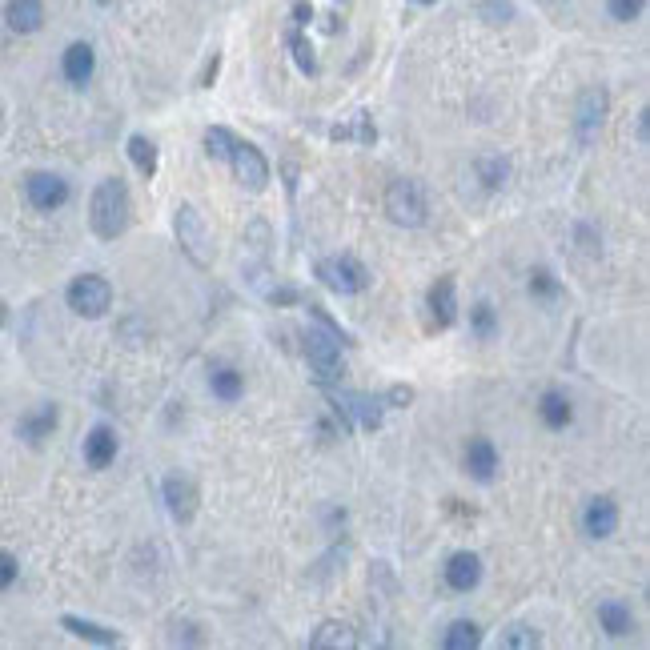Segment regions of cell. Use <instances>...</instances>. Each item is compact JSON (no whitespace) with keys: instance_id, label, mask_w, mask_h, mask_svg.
Masks as SVG:
<instances>
[{"instance_id":"31","label":"cell","mask_w":650,"mask_h":650,"mask_svg":"<svg viewBox=\"0 0 650 650\" xmlns=\"http://www.w3.org/2000/svg\"><path fill=\"white\" fill-rule=\"evenodd\" d=\"M233 133L229 129H221V125H213L209 133H205V153L213 157V161H229V149H233Z\"/></svg>"},{"instance_id":"37","label":"cell","mask_w":650,"mask_h":650,"mask_svg":"<svg viewBox=\"0 0 650 650\" xmlns=\"http://www.w3.org/2000/svg\"><path fill=\"white\" fill-rule=\"evenodd\" d=\"M386 402H390V406H398V410H406V406L414 402V386H394V390L386 394Z\"/></svg>"},{"instance_id":"17","label":"cell","mask_w":650,"mask_h":650,"mask_svg":"<svg viewBox=\"0 0 650 650\" xmlns=\"http://www.w3.org/2000/svg\"><path fill=\"white\" fill-rule=\"evenodd\" d=\"M57 406L53 402H45V406H37V410H29L21 422H17V434L29 442V446H41L45 438H53V430H57Z\"/></svg>"},{"instance_id":"15","label":"cell","mask_w":650,"mask_h":650,"mask_svg":"<svg viewBox=\"0 0 650 650\" xmlns=\"http://www.w3.org/2000/svg\"><path fill=\"white\" fill-rule=\"evenodd\" d=\"M426 309H430V321L438 330H450L458 321V293H454V277H438L430 297H426Z\"/></svg>"},{"instance_id":"3","label":"cell","mask_w":650,"mask_h":650,"mask_svg":"<svg viewBox=\"0 0 650 650\" xmlns=\"http://www.w3.org/2000/svg\"><path fill=\"white\" fill-rule=\"evenodd\" d=\"M301 350H305V362H309V370H313V378H317V386H334V382H342V374H346V366H342V346H338V338L330 334V330H305L301 334Z\"/></svg>"},{"instance_id":"26","label":"cell","mask_w":650,"mask_h":650,"mask_svg":"<svg viewBox=\"0 0 650 650\" xmlns=\"http://www.w3.org/2000/svg\"><path fill=\"white\" fill-rule=\"evenodd\" d=\"M442 646H446V650H474V646H482V626H478V622L458 618V622H450V630H446Z\"/></svg>"},{"instance_id":"25","label":"cell","mask_w":650,"mask_h":650,"mask_svg":"<svg viewBox=\"0 0 650 650\" xmlns=\"http://www.w3.org/2000/svg\"><path fill=\"white\" fill-rule=\"evenodd\" d=\"M129 161L137 165V173H141L145 181L157 177V145H153L149 137H141V133L129 137Z\"/></svg>"},{"instance_id":"35","label":"cell","mask_w":650,"mask_h":650,"mask_svg":"<svg viewBox=\"0 0 650 650\" xmlns=\"http://www.w3.org/2000/svg\"><path fill=\"white\" fill-rule=\"evenodd\" d=\"M17 574H21V566H17V558H13L9 550H0V590H9V586L17 582Z\"/></svg>"},{"instance_id":"7","label":"cell","mask_w":650,"mask_h":650,"mask_svg":"<svg viewBox=\"0 0 650 650\" xmlns=\"http://www.w3.org/2000/svg\"><path fill=\"white\" fill-rule=\"evenodd\" d=\"M317 277L325 289H334L342 297H354L370 285V273L358 257H325V261H317Z\"/></svg>"},{"instance_id":"29","label":"cell","mask_w":650,"mask_h":650,"mask_svg":"<svg viewBox=\"0 0 650 650\" xmlns=\"http://www.w3.org/2000/svg\"><path fill=\"white\" fill-rule=\"evenodd\" d=\"M470 330H474V338H482V342L494 338L498 317H494V305H490V301H478V305L470 309Z\"/></svg>"},{"instance_id":"27","label":"cell","mask_w":650,"mask_h":650,"mask_svg":"<svg viewBox=\"0 0 650 650\" xmlns=\"http://www.w3.org/2000/svg\"><path fill=\"white\" fill-rule=\"evenodd\" d=\"M330 137H334V141H362V145H374V141H378V129H374V121H370L366 113H358L354 125H338V129H330Z\"/></svg>"},{"instance_id":"40","label":"cell","mask_w":650,"mask_h":650,"mask_svg":"<svg viewBox=\"0 0 650 650\" xmlns=\"http://www.w3.org/2000/svg\"><path fill=\"white\" fill-rule=\"evenodd\" d=\"M418 5H434V0H418Z\"/></svg>"},{"instance_id":"21","label":"cell","mask_w":650,"mask_h":650,"mask_svg":"<svg viewBox=\"0 0 650 650\" xmlns=\"http://www.w3.org/2000/svg\"><path fill=\"white\" fill-rule=\"evenodd\" d=\"M538 418H542L550 430H566V426L574 422V406H570V398H566L562 390H546V394L538 398Z\"/></svg>"},{"instance_id":"1","label":"cell","mask_w":650,"mask_h":650,"mask_svg":"<svg viewBox=\"0 0 650 650\" xmlns=\"http://www.w3.org/2000/svg\"><path fill=\"white\" fill-rule=\"evenodd\" d=\"M129 217H133V201H129V189L121 177H105L97 189H93V201H89V225L101 241H117L125 229H129Z\"/></svg>"},{"instance_id":"39","label":"cell","mask_w":650,"mask_h":650,"mask_svg":"<svg viewBox=\"0 0 650 650\" xmlns=\"http://www.w3.org/2000/svg\"><path fill=\"white\" fill-rule=\"evenodd\" d=\"M217 69H221V57H213V61H209V69H205V81H201L205 89L213 85V77H217Z\"/></svg>"},{"instance_id":"34","label":"cell","mask_w":650,"mask_h":650,"mask_svg":"<svg viewBox=\"0 0 650 650\" xmlns=\"http://www.w3.org/2000/svg\"><path fill=\"white\" fill-rule=\"evenodd\" d=\"M606 9H610V17H614V21L630 25V21H638V17H642L646 0H606Z\"/></svg>"},{"instance_id":"24","label":"cell","mask_w":650,"mask_h":650,"mask_svg":"<svg viewBox=\"0 0 650 650\" xmlns=\"http://www.w3.org/2000/svg\"><path fill=\"white\" fill-rule=\"evenodd\" d=\"M209 390H213V398H221V402H237V398L245 394V378H241L233 366H213Z\"/></svg>"},{"instance_id":"9","label":"cell","mask_w":650,"mask_h":650,"mask_svg":"<svg viewBox=\"0 0 650 650\" xmlns=\"http://www.w3.org/2000/svg\"><path fill=\"white\" fill-rule=\"evenodd\" d=\"M229 169H233V177H237L249 193H261V189L269 185V161H265L261 149L249 145V141H233V149H229Z\"/></svg>"},{"instance_id":"30","label":"cell","mask_w":650,"mask_h":650,"mask_svg":"<svg viewBox=\"0 0 650 650\" xmlns=\"http://www.w3.org/2000/svg\"><path fill=\"white\" fill-rule=\"evenodd\" d=\"M478 177H482V185L494 193V189L506 185V177H510V161H502V157H482V161H478Z\"/></svg>"},{"instance_id":"20","label":"cell","mask_w":650,"mask_h":650,"mask_svg":"<svg viewBox=\"0 0 650 650\" xmlns=\"http://www.w3.org/2000/svg\"><path fill=\"white\" fill-rule=\"evenodd\" d=\"M598 626L610 638H626L634 630V614H630V606L622 598H606V602H598Z\"/></svg>"},{"instance_id":"28","label":"cell","mask_w":650,"mask_h":650,"mask_svg":"<svg viewBox=\"0 0 650 650\" xmlns=\"http://www.w3.org/2000/svg\"><path fill=\"white\" fill-rule=\"evenodd\" d=\"M498 646L502 650H534V646H542V634L534 626H506Z\"/></svg>"},{"instance_id":"18","label":"cell","mask_w":650,"mask_h":650,"mask_svg":"<svg viewBox=\"0 0 650 650\" xmlns=\"http://www.w3.org/2000/svg\"><path fill=\"white\" fill-rule=\"evenodd\" d=\"M113 458H117V430L101 422V426H93L89 438H85V462H89L93 470H105V466H113Z\"/></svg>"},{"instance_id":"8","label":"cell","mask_w":650,"mask_h":650,"mask_svg":"<svg viewBox=\"0 0 650 650\" xmlns=\"http://www.w3.org/2000/svg\"><path fill=\"white\" fill-rule=\"evenodd\" d=\"M173 233H177L181 249H185L197 265H209V257H213V237H209V225H205V217L197 213V205H181V209H177Z\"/></svg>"},{"instance_id":"11","label":"cell","mask_w":650,"mask_h":650,"mask_svg":"<svg viewBox=\"0 0 650 650\" xmlns=\"http://www.w3.org/2000/svg\"><path fill=\"white\" fill-rule=\"evenodd\" d=\"M161 498H165V510L173 514V522H193V514H197V486L185 478V474H169L165 482H161Z\"/></svg>"},{"instance_id":"2","label":"cell","mask_w":650,"mask_h":650,"mask_svg":"<svg viewBox=\"0 0 650 650\" xmlns=\"http://www.w3.org/2000/svg\"><path fill=\"white\" fill-rule=\"evenodd\" d=\"M386 213H390V221L402 225V229H418V225H426V217H430V201H426L422 181H414V177H398V181H390V189H386Z\"/></svg>"},{"instance_id":"23","label":"cell","mask_w":650,"mask_h":650,"mask_svg":"<svg viewBox=\"0 0 650 650\" xmlns=\"http://www.w3.org/2000/svg\"><path fill=\"white\" fill-rule=\"evenodd\" d=\"M61 626H65L69 634L85 638V642H97V646H113V642H121L117 630H109V626H101V622H89V618H77V614H65Z\"/></svg>"},{"instance_id":"22","label":"cell","mask_w":650,"mask_h":650,"mask_svg":"<svg viewBox=\"0 0 650 650\" xmlns=\"http://www.w3.org/2000/svg\"><path fill=\"white\" fill-rule=\"evenodd\" d=\"M309 646H317V650H350V646H358V634L346 626V622H321L313 634H309Z\"/></svg>"},{"instance_id":"12","label":"cell","mask_w":650,"mask_h":650,"mask_svg":"<svg viewBox=\"0 0 650 650\" xmlns=\"http://www.w3.org/2000/svg\"><path fill=\"white\" fill-rule=\"evenodd\" d=\"M614 530H618V506H614V498H606V494L590 498V502L582 506V534L594 538V542H602V538H610Z\"/></svg>"},{"instance_id":"6","label":"cell","mask_w":650,"mask_h":650,"mask_svg":"<svg viewBox=\"0 0 650 650\" xmlns=\"http://www.w3.org/2000/svg\"><path fill=\"white\" fill-rule=\"evenodd\" d=\"M69 309L81 313V317H105L109 305H113V285L97 273H81L69 281Z\"/></svg>"},{"instance_id":"38","label":"cell","mask_w":650,"mask_h":650,"mask_svg":"<svg viewBox=\"0 0 650 650\" xmlns=\"http://www.w3.org/2000/svg\"><path fill=\"white\" fill-rule=\"evenodd\" d=\"M309 17H313V9L305 5V0H297V5H293V25H309Z\"/></svg>"},{"instance_id":"4","label":"cell","mask_w":650,"mask_h":650,"mask_svg":"<svg viewBox=\"0 0 650 650\" xmlns=\"http://www.w3.org/2000/svg\"><path fill=\"white\" fill-rule=\"evenodd\" d=\"M330 406L342 418V434H350L354 426L382 430V422H386V402L382 398H370L362 390H338V394H330Z\"/></svg>"},{"instance_id":"19","label":"cell","mask_w":650,"mask_h":650,"mask_svg":"<svg viewBox=\"0 0 650 650\" xmlns=\"http://www.w3.org/2000/svg\"><path fill=\"white\" fill-rule=\"evenodd\" d=\"M5 21H9L13 33L29 37V33H37L45 25V5H41V0H9V5H5Z\"/></svg>"},{"instance_id":"16","label":"cell","mask_w":650,"mask_h":650,"mask_svg":"<svg viewBox=\"0 0 650 650\" xmlns=\"http://www.w3.org/2000/svg\"><path fill=\"white\" fill-rule=\"evenodd\" d=\"M93 69H97V53H93V45L77 41V45L65 49V57H61V73H65L69 85H77V89L89 85V81H93Z\"/></svg>"},{"instance_id":"10","label":"cell","mask_w":650,"mask_h":650,"mask_svg":"<svg viewBox=\"0 0 650 650\" xmlns=\"http://www.w3.org/2000/svg\"><path fill=\"white\" fill-rule=\"evenodd\" d=\"M69 181L65 177H57V173H33L29 181H25V197H29V205L33 209H41V213H57L65 201H69Z\"/></svg>"},{"instance_id":"14","label":"cell","mask_w":650,"mask_h":650,"mask_svg":"<svg viewBox=\"0 0 650 650\" xmlns=\"http://www.w3.org/2000/svg\"><path fill=\"white\" fill-rule=\"evenodd\" d=\"M478 582H482V558L474 550L450 554V562H446V586L458 590V594H470V590H478Z\"/></svg>"},{"instance_id":"5","label":"cell","mask_w":650,"mask_h":650,"mask_svg":"<svg viewBox=\"0 0 650 650\" xmlns=\"http://www.w3.org/2000/svg\"><path fill=\"white\" fill-rule=\"evenodd\" d=\"M606 109H610L606 89L590 85V89L578 93V105H574V137H578L582 149H590V145L598 141V133H602V125H606Z\"/></svg>"},{"instance_id":"13","label":"cell","mask_w":650,"mask_h":650,"mask_svg":"<svg viewBox=\"0 0 650 650\" xmlns=\"http://www.w3.org/2000/svg\"><path fill=\"white\" fill-rule=\"evenodd\" d=\"M462 466L474 482H494L498 478V450L490 438H470L462 450Z\"/></svg>"},{"instance_id":"36","label":"cell","mask_w":650,"mask_h":650,"mask_svg":"<svg viewBox=\"0 0 650 650\" xmlns=\"http://www.w3.org/2000/svg\"><path fill=\"white\" fill-rule=\"evenodd\" d=\"M486 17L490 21H510L514 17V5H510V0H486Z\"/></svg>"},{"instance_id":"33","label":"cell","mask_w":650,"mask_h":650,"mask_svg":"<svg viewBox=\"0 0 650 650\" xmlns=\"http://www.w3.org/2000/svg\"><path fill=\"white\" fill-rule=\"evenodd\" d=\"M530 293L542 297V301H554V297L562 293V281H558L550 269H534V273H530Z\"/></svg>"},{"instance_id":"32","label":"cell","mask_w":650,"mask_h":650,"mask_svg":"<svg viewBox=\"0 0 650 650\" xmlns=\"http://www.w3.org/2000/svg\"><path fill=\"white\" fill-rule=\"evenodd\" d=\"M289 49H293V61H297V69H301L305 77H313V73H317V57H313V45H309L301 33H289Z\"/></svg>"}]
</instances>
